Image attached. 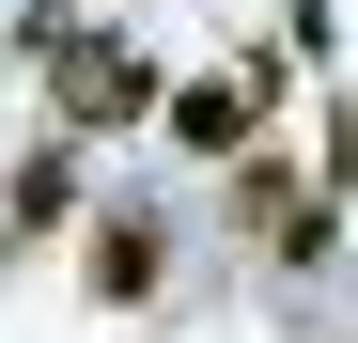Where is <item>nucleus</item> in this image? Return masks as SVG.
I'll return each instance as SVG.
<instances>
[{"mask_svg": "<svg viewBox=\"0 0 358 343\" xmlns=\"http://www.w3.org/2000/svg\"><path fill=\"white\" fill-rule=\"evenodd\" d=\"M47 78H63V125H78V141H109V125H141V109H171V94H156V63H141L125 31H78Z\"/></svg>", "mask_w": 358, "mask_h": 343, "instance_id": "nucleus-1", "label": "nucleus"}, {"mask_svg": "<svg viewBox=\"0 0 358 343\" xmlns=\"http://www.w3.org/2000/svg\"><path fill=\"white\" fill-rule=\"evenodd\" d=\"M265 125V63H234V78H171V141L187 156H250Z\"/></svg>", "mask_w": 358, "mask_h": 343, "instance_id": "nucleus-2", "label": "nucleus"}, {"mask_svg": "<svg viewBox=\"0 0 358 343\" xmlns=\"http://www.w3.org/2000/svg\"><path fill=\"white\" fill-rule=\"evenodd\" d=\"M78 281H94L109 312H141V297H156V218H125V203H109L94 234H78Z\"/></svg>", "mask_w": 358, "mask_h": 343, "instance_id": "nucleus-3", "label": "nucleus"}, {"mask_svg": "<svg viewBox=\"0 0 358 343\" xmlns=\"http://www.w3.org/2000/svg\"><path fill=\"white\" fill-rule=\"evenodd\" d=\"M63 188H78V156H63V141H47V156L16 172V234H47V218H63Z\"/></svg>", "mask_w": 358, "mask_h": 343, "instance_id": "nucleus-4", "label": "nucleus"}]
</instances>
